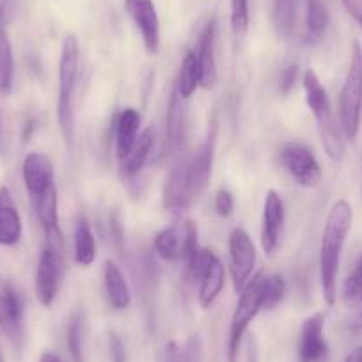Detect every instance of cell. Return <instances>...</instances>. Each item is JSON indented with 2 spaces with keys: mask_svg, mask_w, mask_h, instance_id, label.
<instances>
[{
  "mask_svg": "<svg viewBox=\"0 0 362 362\" xmlns=\"http://www.w3.org/2000/svg\"><path fill=\"white\" fill-rule=\"evenodd\" d=\"M351 222H354L351 204L346 199L336 201L327 215L322 243H320V281H322L323 298L329 305H334L337 300L341 254L351 229Z\"/></svg>",
  "mask_w": 362,
  "mask_h": 362,
  "instance_id": "cell-1",
  "label": "cell"
},
{
  "mask_svg": "<svg viewBox=\"0 0 362 362\" xmlns=\"http://www.w3.org/2000/svg\"><path fill=\"white\" fill-rule=\"evenodd\" d=\"M80 76V43L75 34H66L59 57L57 123L64 144L69 149L75 142V93Z\"/></svg>",
  "mask_w": 362,
  "mask_h": 362,
  "instance_id": "cell-2",
  "label": "cell"
},
{
  "mask_svg": "<svg viewBox=\"0 0 362 362\" xmlns=\"http://www.w3.org/2000/svg\"><path fill=\"white\" fill-rule=\"evenodd\" d=\"M302 83H304L305 90V102H308V107L311 109L313 116H315L316 123H318L323 149H325L327 156L330 160L339 162L344 156V141L343 135H341L343 132H341V128L336 123V117L332 114V105H330L325 87H323L318 75L313 69H308L304 73Z\"/></svg>",
  "mask_w": 362,
  "mask_h": 362,
  "instance_id": "cell-3",
  "label": "cell"
},
{
  "mask_svg": "<svg viewBox=\"0 0 362 362\" xmlns=\"http://www.w3.org/2000/svg\"><path fill=\"white\" fill-rule=\"evenodd\" d=\"M362 114V47L358 41L351 45L350 68L339 95L341 132L348 141H355Z\"/></svg>",
  "mask_w": 362,
  "mask_h": 362,
  "instance_id": "cell-4",
  "label": "cell"
},
{
  "mask_svg": "<svg viewBox=\"0 0 362 362\" xmlns=\"http://www.w3.org/2000/svg\"><path fill=\"white\" fill-rule=\"evenodd\" d=\"M263 274H256L249 279L242 291H240L238 304L229 323V337H228V362H236L242 346V339L245 336L247 329L256 318L257 313L263 311L261 305V284H263Z\"/></svg>",
  "mask_w": 362,
  "mask_h": 362,
  "instance_id": "cell-5",
  "label": "cell"
},
{
  "mask_svg": "<svg viewBox=\"0 0 362 362\" xmlns=\"http://www.w3.org/2000/svg\"><path fill=\"white\" fill-rule=\"evenodd\" d=\"M62 270H64L62 243L47 242L37 259L36 279H34V291H36L37 302L43 308H50L57 298L62 283Z\"/></svg>",
  "mask_w": 362,
  "mask_h": 362,
  "instance_id": "cell-6",
  "label": "cell"
},
{
  "mask_svg": "<svg viewBox=\"0 0 362 362\" xmlns=\"http://www.w3.org/2000/svg\"><path fill=\"white\" fill-rule=\"evenodd\" d=\"M153 249L165 261L189 259L197 249V226L189 218L167 226L153 238Z\"/></svg>",
  "mask_w": 362,
  "mask_h": 362,
  "instance_id": "cell-7",
  "label": "cell"
},
{
  "mask_svg": "<svg viewBox=\"0 0 362 362\" xmlns=\"http://www.w3.org/2000/svg\"><path fill=\"white\" fill-rule=\"evenodd\" d=\"M279 162L297 185L315 189L322 183L323 170L309 148L302 144H284L279 151Z\"/></svg>",
  "mask_w": 362,
  "mask_h": 362,
  "instance_id": "cell-8",
  "label": "cell"
},
{
  "mask_svg": "<svg viewBox=\"0 0 362 362\" xmlns=\"http://www.w3.org/2000/svg\"><path fill=\"white\" fill-rule=\"evenodd\" d=\"M217 123H214V127L208 132L206 139H204L203 144L197 148V151L194 153L192 156L183 160V163H185L187 180H189V187L196 199L206 190L208 183H210L215 158V146H217Z\"/></svg>",
  "mask_w": 362,
  "mask_h": 362,
  "instance_id": "cell-9",
  "label": "cell"
},
{
  "mask_svg": "<svg viewBox=\"0 0 362 362\" xmlns=\"http://www.w3.org/2000/svg\"><path fill=\"white\" fill-rule=\"evenodd\" d=\"M256 264V247L249 233L242 228L233 229L229 235V267H231L233 286L242 291L252 276Z\"/></svg>",
  "mask_w": 362,
  "mask_h": 362,
  "instance_id": "cell-10",
  "label": "cell"
},
{
  "mask_svg": "<svg viewBox=\"0 0 362 362\" xmlns=\"http://www.w3.org/2000/svg\"><path fill=\"white\" fill-rule=\"evenodd\" d=\"M124 9L134 25L141 33L142 43L148 54L156 55L160 52V18L153 0H124Z\"/></svg>",
  "mask_w": 362,
  "mask_h": 362,
  "instance_id": "cell-11",
  "label": "cell"
},
{
  "mask_svg": "<svg viewBox=\"0 0 362 362\" xmlns=\"http://www.w3.org/2000/svg\"><path fill=\"white\" fill-rule=\"evenodd\" d=\"M0 330L15 346L23 341V302L9 281L0 279Z\"/></svg>",
  "mask_w": 362,
  "mask_h": 362,
  "instance_id": "cell-12",
  "label": "cell"
},
{
  "mask_svg": "<svg viewBox=\"0 0 362 362\" xmlns=\"http://www.w3.org/2000/svg\"><path fill=\"white\" fill-rule=\"evenodd\" d=\"M284 203L276 190H268L264 196L263 217H261V247L267 256H274L279 247L284 228Z\"/></svg>",
  "mask_w": 362,
  "mask_h": 362,
  "instance_id": "cell-13",
  "label": "cell"
},
{
  "mask_svg": "<svg viewBox=\"0 0 362 362\" xmlns=\"http://www.w3.org/2000/svg\"><path fill=\"white\" fill-rule=\"evenodd\" d=\"M329 344L325 339V313H316L309 316L300 330L298 343V361L322 362L327 357Z\"/></svg>",
  "mask_w": 362,
  "mask_h": 362,
  "instance_id": "cell-14",
  "label": "cell"
},
{
  "mask_svg": "<svg viewBox=\"0 0 362 362\" xmlns=\"http://www.w3.org/2000/svg\"><path fill=\"white\" fill-rule=\"evenodd\" d=\"M194 201L196 197L192 196L189 180H187L185 163L181 160L177 165L170 169L169 176H167L162 190V204L170 214H181V211L189 210Z\"/></svg>",
  "mask_w": 362,
  "mask_h": 362,
  "instance_id": "cell-15",
  "label": "cell"
},
{
  "mask_svg": "<svg viewBox=\"0 0 362 362\" xmlns=\"http://www.w3.org/2000/svg\"><path fill=\"white\" fill-rule=\"evenodd\" d=\"M22 176L30 199L55 185L54 163L43 153H29L23 160Z\"/></svg>",
  "mask_w": 362,
  "mask_h": 362,
  "instance_id": "cell-16",
  "label": "cell"
},
{
  "mask_svg": "<svg viewBox=\"0 0 362 362\" xmlns=\"http://www.w3.org/2000/svg\"><path fill=\"white\" fill-rule=\"evenodd\" d=\"M215 36H217V20H208L204 29L201 30L199 41H197L196 55L199 62L201 87L203 89H214L217 83V59H215Z\"/></svg>",
  "mask_w": 362,
  "mask_h": 362,
  "instance_id": "cell-17",
  "label": "cell"
},
{
  "mask_svg": "<svg viewBox=\"0 0 362 362\" xmlns=\"http://www.w3.org/2000/svg\"><path fill=\"white\" fill-rule=\"evenodd\" d=\"M22 238V218L8 187H0V245L13 247Z\"/></svg>",
  "mask_w": 362,
  "mask_h": 362,
  "instance_id": "cell-18",
  "label": "cell"
},
{
  "mask_svg": "<svg viewBox=\"0 0 362 362\" xmlns=\"http://www.w3.org/2000/svg\"><path fill=\"white\" fill-rule=\"evenodd\" d=\"M103 288H105L107 302L114 311H124L130 308V288L124 279V274L112 259H107L103 267Z\"/></svg>",
  "mask_w": 362,
  "mask_h": 362,
  "instance_id": "cell-19",
  "label": "cell"
},
{
  "mask_svg": "<svg viewBox=\"0 0 362 362\" xmlns=\"http://www.w3.org/2000/svg\"><path fill=\"white\" fill-rule=\"evenodd\" d=\"M199 291H197V298H199V305L203 309H208L214 305L221 291L224 290L226 283V270L224 264L221 263L217 256L208 263L206 270L203 272V276L199 277Z\"/></svg>",
  "mask_w": 362,
  "mask_h": 362,
  "instance_id": "cell-20",
  "label": "cell"
},
{
  "mask_svg": "<svg viewBox=\"0 0 362 362\" xmlns=\"http://www.w3.org/2000/svg\"><path fill=\"white\" fill-rule=\"evenodd\" d=\"M33 206L36 211V218L40 221L41 228H43L45 236L48 235H59L61 228H59V196L57 187L52 185L50 189L45 190L37 197H34Z\"/></svg>",
  "mask_w": 362,
  "mask_h": 362,
  "instance_id": "cell-21",
  "label": "cell"
},
{
  "mask_svg": "<svg viewBox=\"0 0 362 362\" xmlns=\"http://www.w3.org/2000/svg\"><path fill=\"white\" fill-rule=\"evenodd\" d=\"M139 128H141V114H139V110H121L116 123V155L119 162L134 148L135 141L139 137Z\"/></svg>",
  "mask_w": 362,
  "mask_h": 362,
  "instance_id": "cell-22",
  "label": "cell"
},
{
  "mask_svg": "<svg viewBox=\"0 0 362 362\" xmlns=\"http://www.w3.org/2000/svg\"><path fill=\"white\" fill-rule=\"evenodd\" d=\"M153 144H155V135H153L151 128H146L142 134H139L137 141H135L134 148L130 149L127 156L119 162V169L123 177H134L142 170V167L148 162L149 155H151Z\"/></svg>",
  "mask_w": 362,
  "mask_h": 362,
  "instance_id": "cell-23",
  "label": "cell"
},
{
  "mask_svg": "<svg viewBox=\"0 0 362 362\" xmlns=\"http://www.w3.org/2000/svg\"><path fill=\"white\" fill-rule=\"evenodd\" d=\"M183 98L174 86L169 100V110H167V128H165V146L169 153H176L183 142V130H185V117H183Z\"/></svg>",
  "mask_w": 362,
  "mask_h": 362,
  "instance_id": "cell-24",
  "label": "cell"
},
{
  "mask_svg": "<svg viewBox=\"0 0 362 362\" xmlns=\"http://www.w3.org/2000/svg\"><path fill=\"white\" fill-rule=\"evenodd\" d=\"M73 256L80 267H90L96 259V238L87 218L80 217L73 236Z\"/></svg>",
  "mask_w": 362,
  "mask_h": 362,
  "instance_id": "cell-25",
  "label": "cell"
},
{
  "mask_svg": "<svg viewBox=\"0 0 362 362\" xmlns=\"http://www.w3.org/2000/svg\"><path fill=\"white\" fill-rule=\"evenodd\" d=\"M201 87V75H199V62H197L196 50L187 52L183 61H181L180 73H177L176 89L183 100L192 98L194 93Z\"/></svg>",
  "mask_w": 362,
  "mask_h": 362,
  "instance_id": "cell-26",
  "label": "cell"
},
{
  "mask_svg": "<svg viewBox=\"0 0 362 362\" xmlns=\"http://www.w3.org/2000/svg\"><path fill=\"white\" fill-rule=\"evenodd\" d=\"M15 83V57L13 45L6 30V23H0V95H11Z\"/></svg>",
  "mask_w": 362,
  "mask_h": 362,
  "instance_id": "cell-27",
  "label": "cell"
},
{
  "mask_svg": "<svg viewBox=\"0 0 362 362\" xmlns=\"http://www.w3.org/2000/svg\"><path fill=\"white\" fill-rule=\"evenodd\" d=\"M329 27V11L323 0H305V30L313 41H320Z\"/></svg>",
  "mask_w": 362,
  "mask_h": 362,
  "instance_id": "cell-28",
  "label": "cell"
},
{
  "mask_svg": "<svg viewBox=\"0 0 362 362\" xmlns=\"http://www.w3.org/2000/svg\"><path fill=\"white\" fill-rule=\"evenodd\" d=\"M272 20L281 37H290L297 20V0H274Z\"/></svg>",
  "mask_w": 362,
  "mask_h": 362,
  "instance_id": "cell-29",
  "label": "cell"
},
{
  "mask_svg": "<svg viewBox=\"0 0 362 362\" xmlns=\"http://www.w3.org/2000/svg\"><path fill=\"white\" fill-rule=\"evenodd\" d=\"M66 346L73 362H83V320L80 313H73L66 327Z\"/></svg>",
  "mask_w": 362,
  "mask_h": 362,
  "instance_id": "cell-30",
  "label": "cell"
},
{
  "mask_svg": "<svg viewBox=\"0 0 362 362\" xmlns=\"http://www.w3.org/2000/svg\"><path fill=\"white\" fill-rule=\"evenodd\" d=\"M286 295V283L281 276L263 277L261 284V305L263 311H274Z\"/></svg>",
  "mask_w": 362,
  "mask_h": 362,
  "instance_id": "cell-31",
  "label": "cell"
},
{
  "mask_svg": "<svg viewBox=\"0 0 362 362\" xmlns=\"http://www.w3.org/2000/svg\"><path fill=\"white\" fill-rule=\"evenodd\" d=\"M203 354H201V341L192 337L185 346H180L176 341H170L165 346V355L163 362H201Z\"/></svg>",
  "mask_w": 362,
  "mask_h": 362,
  "instance_id": "cell-32",
  "label": "cell"
},
{
  "mask_svg": "<svg viewBox=\"0 0 362 362\" xmlns=\"http://www.w3.org/2000/svg\"><path fill=\"white\" fill-rule=\"evenodd\" d=\"M231 30L236 37L245 36V33L249 30V0H231Z\"/></svg>",
  "mask_w": 362,
  "mask_h": 362,
  "instance_id": "cell-33",
  "label": "cell"
},
{
  "mask_svg": "<svg viewBox=\"0 0 362 362\" xmlns=\"http://www.w3.org/2000/svg\"><path fill=\"white\" fill-rule=\"evenodd\" d=\"M343 297L350 304H362V263L358 261L343 283Z\"/></svg>",
  "mask_w": 362,
  "mask_h": 362,
  "instance_id": "cell-34",
  "label": "cell"
},
{
  "mask_svg": "<svg viewBox=\"0 0 362 362\" xmlns=\"http://www.w3.org/2000/svg\"><path fill=\"white\" fill-rule=\"evenodd\" d=\"M215 210H217V214L224 218L233 214V210H235V197H233V194L229 192V190H218L217 196H215Z\"/></svg>",
  "mask_w": 362,
  "mask_h": 362,
  "instance_id": "cell-35",
  "label": "cell"
},
{
  "mask_svg": "<svg viewBox=\"0 0 362 362\" xmlns=\"http://www.w3.org/2000/svg\"><path fill=\"white\" fill-rule=\"evenodd\" d=\"M109 354H110V361L112 362H127V346H124L119 334L116 332L109 334Z\"/></svg>",
  "mask_w": 362,
  "mask_h": 362,
  "instance_id": "cell-36",
  "label": "cell"
},
{
  "mask_svg": "<svg viewBox=\"0 0 362 362\" xmlns=\"http://www.w3.org/2000/svg\"><path fill=\"white\" fill-rule=\"evenodd\" d=\"M298 76V66L297 64H290L281 75V82H279V90L283 95H288L291 89L295 87V82H297Z\"/></svg>",
  "mask_w": 362,
  "mask_h": 362,
  "instance_id": "cell-37",
  "label": "cell"
},
{
  "mask_svg": "<svg viewBox=\"0 0 362 362\" xmlns=\"http://www.w3.org/2000/svg\"><path fill=\"white\" fill-rule=\"evenodd\" d=\"M351 18L362 27V0H341Z\"/></svg>",
  "mask_w": 362,
  "mask_h": 362,
  "instance_id": "cell-38",
  "label": "cell"
},
{
  "mask_svg": "<svg viewBox=\"0 0 362 362\" xmlns=\"http://www.w3.org/2000/svg\"><path fill=\"white\" fill-rule=\"evenodd\" d=\"M344 362H362V346H357L346 355Z\"/></svg>",
  "mask_w": 362,
  "mask_h": 362,
  "instance_id": "cell-39",
  "label": "cell"
},
{
  "mask_svg": "<svg viewBox=\"0 0 362 362\" xmlns=\"http://www.w3.org/2000/svg\"><path fill=\"white\" fill-rule=\"evenodd\" d=\"M40 362H64L61 358V355L54 354V351H45L40 357Z\"/></svg>",
  "mask_w": 362,
  "mask_h": 362,
  "instance_id": "cell-40",
  "label": "cell"
},
{
  "mask_svg": "<svg viewBox=\"0 0 362 362\" xmlns=\"http://www.w3.org/2000/svg\"><path fill=\"white\" fill-rule=\"evenodd\" d=\"M4 132H2V114H0V151L4 153Z\"/></svg>",
  "mask_w": 362,
  "mask_h": 362,
  "instance_id": "cell-41",
  "label": "cell"
},
{
  "mask_svg": "<svg viewBox=\"0 0 362 362\" xmlns=\"http://www.w3.org/2000/svg\"><path fill=\"white\" fill-rule=\"evenodd\" d=\"M0 362H4V355H2V350H0Z\"/></svg>",
  "mask_w": 362,
  "mask_h": 362,
  "instance_id": "cell-42",
  "label": "cell"
},
{
  "mask_svg": "<svg viewBox=\"0 0 362 362\" xmlns=\"http://www.w3.org/2000/svg\"><path fill=\"white\" fill-rule=\"evenodd\" d=\"M358 261H361V263H362V256H361V259H358Z\"/></svg>",
  "mask_w": 362,
  "mask_h": 362,
  "instance_id": "cell-43",
  "label": "cell"
}]
</instances>
